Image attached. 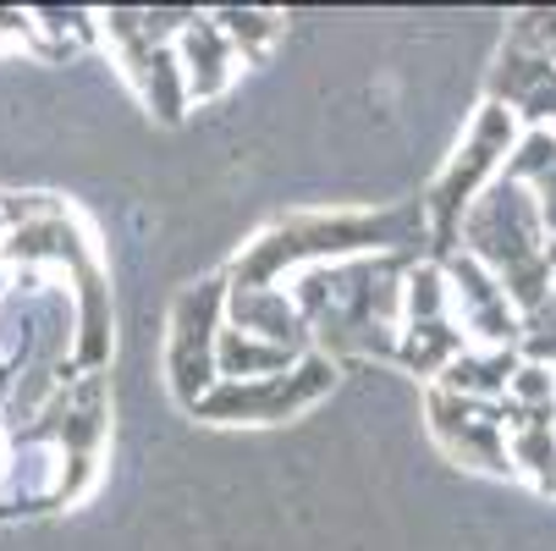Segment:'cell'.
Masks as SVG:
<instances>
[{
  "label": "cell",
  "mask_w": 556,
  "mask_h": 551,
  "mask_svg": "<svg viewBox=\"0 0 556 551\" xmlns=\"http://www.w3.org/2000/svg\"><path fill=\"white\" fill-rule=\"evenodd\" d=\"M0 260H7V265H28V271H34V265H66V271L100 265L94 249H89V238L77 231V221H72L66 210L0 231Z\"/></svg>",
  "instance_id": "7c38bea8"
},
{
  "label": "cell",
  "mask_w": 556,
  "mask_h": 551,
  "mask_svg": "<svg viewBox=\"0 0 556 551\" xmlns=\"http://www.w3.org/2000/svg\"><path fill=\"white\" fill-rule=\"evenodd\" d=\"M491 100L507 105L518 116V127L529 122V133L534 127L551 133V122H556V61L540 55V50L507 45L502 61H496V72H491Z\"/></svg>",
  "instance_id": "9c48e42d"
},
{
  "label": "cell",
  "mask_w": 556,
  "mask_h": 551,
  "mask_svg": "<svg viewBox=\"0 0 556 551\" xmlns=\"http://www.w3.org/2000/svg\"><path fill=\"white\" fill-rule=\"evenodd\" d=\"M545 226H540V210L529 199V188L518 183H491L473 210L463 215L457 226V249L473 254L496 281L502 292L513 298V309L523 314H540L545 298H551V260H545Z\"/></svg>",
  "instance_id": "7a4b0ae2"
},
{
  "label": "cell",
  "mask_w": 556,
  "mask_h": 551,
  "mask_svg": "<svg viewBox=\"0 0 556 551\" xmlns=\"http://www.w3.org/2000/svg\"><path fill=\"white\" fill-rule=\"evenodd\" d=\"M226 326L249 331L260 342H276L287 353H308L314 348V337L303 326L298 303L287 298V287H237V281H226Z\"/></svg>",
  "instance_id": "8fae6325"
},
{
  "label": "cell",
  "mask_w": 556,
  "mask_h": 551,
  "mask_svg": "<svg viewBox=\"0 0 556 551\" xmlns=\"http://www.w3.org/2000/svg\"><path fill=\"white\" fill-rule=\"evenodd\" d=\"M545 309L556 314V271H551V298H545Z\"/></svg>",
  "instance_id": "ffe728a7"
},
{
  "label": "cell",
  "mask_w": 556,
  "mask_h": 551,
  "mask_svg": "<svg viewBox=\"0 0 556 551\" xmlns=\"http://www.w3.org/2000/svg\"><path fill=\"white\" fill-rule=\"evenodd\" d=\"M298 359H303V353H287V348H276V342H260V337L231 331V326H220V337H215V375H220V380H265V375H287Z\"/></svg>",
  "instance_id": "5bb4252c"
},
{
  "label": "cell",
  "mask_w": 556,
  "mask_h": 551,
  "mask_svg": "<svg viewBox=\"0 0 556 551\" xmlns=\"http://www.w3.org/2000/svg\"><path fill=\"white\" fill-rule=\"evenodd\" d=\"M430 226L419 204L403 210H314V215H287L265 226L243 254L231 260L226 281L237 287H276L281 276H298L308 265H348V260H375V254H403L425 260Z\"/></svg>",
  "instance_id": "6da1fadb"
},
{
  "label": "cell",
  "mask_w": 556,
  "mask_h": 551,
  "mask_svg": "<svg viewBox=\"0 0 556 551\" xmlns=\"http://www.w3.org/2000/svg\"><path fill=\"white\" fill-rule=\"evenodd\" d=\"M518 133H523L518 116H513L507 105H496V100H485L480 111H473V127L463 133V143L452 149V161L441 166V177H435L430 193L419 199L425 226H430V243H435L430 260L457 254V226H463V215L473 210V199H480V193L502 177Z\"/></svg>",
  "instance_id": "3957f363"
},
{
  "label": "cell",
  "mask_w": 556,
  "mask_h": 551,
  "mask_svg": "<svg viewBox=\"0 0 556 551\" xmlns=\"http://www.w3.org/2000/svg\"><path fill=\"white\" fill-rule=\"evenodd\" d=\"M430 430L446 447V458L485 468V475H513L502 403H468V398H452V391L430 386Z\"/></svg>",
  "instance_id": "ba28073f"
},
{
  "label": "cell",
  "mask_w": 556,
  "mask_h": 551,
  "mask_svg": "<svg viewBox=\"0 0 556 551\" xmlns=\"http://www.w3.org/2000/svg\"><path fill=\"white\" fill-rule=\"evenodd\" d=\"M0 45H7V39H0Z\"/></svg>",
  "instance_id": "44dd1931"
},
{
  "label": "cell",
  "mask_w": 556,
  "mask_h": 551,
  "mask_svg": "<svg viewBox=\"0 0 556 551\" xmlns=\"http://www.w3.org/2000/svg\"><path fill=\"white\" fill-rule=\"evenodd\" d=\"M193 12H100V34L111 39L127 84L138 89L143 111L177 127L188 116V89H182V72H177V34Z\"/></svg>",
  "instance_id": "277c9868"
},
{
  "label": "cell",
  "mask_w": 556,
  "mask_h": 551,
  "mask_svg": "<svg viewBox=\"0 0 556 551\" xmlns=\"http://www.w3.org/2000/svg\"><path fill=\"white\" fill-rule=\"evenodd\" d=\"M220 326H226V276L177 292L172 331H166V386H172V398L188 414L210 398V386L220 380L215 375V337H220Z\"/></svg>",
  "instance_id": "8992f818"
},
{
  "label": "cell",
  "mask_w": 556,
  "mask_h": 551,
  "mask_svg": "<svg viewBox=\"0 0 556 551\" xmlns=\"http://www.w3.org/2000/svg\"><path fill=\"white\" fill-rule=\"evenodd\" d=\"M507 463L534 491L556 497V419H507Z\"/></svg>",
  "instance_id": "9a60e30c"
},
{
  "label": "cell",
  "mask_w": 556,
  "mask_h": 551,
  "mask_svg": "<svg viewBox=\"0 0 556 551\" xmlns=\"http://www.w3.org/2000/svg\"><path fill=\"white\" fill-rule=\"evenodd\" d=\"M446 276V314L452 326L468 337V348H518L523 337V314L513 309V298L502 292V281L473 260V254H446L435 260Z\"/></svg>",
  "instance_id": "52a82bcc"
},
{
  "label": "cell",
  "mask_w": 556,
  "mask_h": 551,
  "mask_svg": "<svg viewBox=\"0 0 556 551\" xmlns=\"http://www.w3.org/2000/svg\"><path fill=\"white\" fill-rule=\"evenodd\" d=\"M518 348H463L446 370H441V391L468 403H502L507 398V380L518 375Z\"/></svg>",
  "instance_id": "4fadbf2b"
},
{
  "label": "cell",
  "mask_w": 556,
  "mask_h": 551,
  "mask_svg": "<svg viewBox=\"0 0 556 551\" xmlns=\"http://www.w3.org/2000/svg\"><path fill=\"white\" fill-rule=\"evenodd\" d=\"M177 72H182V89H188V105H204V100H220L237 77V50L226 45L220 23L210 12H193L177 34Z\"/></svg>",
  "instance_id": "30bf717a"
},
{
  "label": "cell",
  "mask_w": 556,
  "mask_h": 551,
  "mask_svg": "<svg viewBox=\"0 0 556 551\" xmlns=\"http://www.w3.org/2000/svg\"><path fill=\"white\" fill-rule=\"evenodd\" d=\"M518 359L556 370V314H551V309H540V314H529V321H523V337H518Z\"/></svg>",
  "instance_id": "d6986e66"
},
{
  "label": "cell",
  "mask_w": 556,
  "mask_h": 551,
  "mask_svg": "<svg viewBox=\"0 0 556 551\" xmlns=\"http://www.w3.org/2000/svg\"><path fill=\"white\" fill-rule=\"evenodd\" d=\"M468 348V337L452 326V314L446 321H425V326H403L396 331V364L425 375V380H441V370Z\"/></svg>",
  "instance_id": "2e32d148"
},
{
  "label": "cell",
  "mask_w": 556,
  "mask_h": 551,
  "mask_svg": "<svg viewBox=\"0 0 556 551\" xmlns=\"http://www.w3.org/2000/svg\"><path fill=\"white\" fill-rule=\"evenodd\" d=\"M446 321V276L435 260H414L403 271V326Z\"/></svg>",
  "instance_id": "ac0fdd59"
},
{
  "label": "cell",
  "mask_w": 556,
  "mask_h": 551,
  "mask_svg": "<svg viewBox=\"0 0 556 551\" xmlns=\"http://www.w3.org/2000/svg\"><path fill=\"white\" fill-rule=\"evenodd\" d=\"M210 17L220 23V34L237 50V61H265L276 50V39L287 34L281 12H237V7H226V12H210Z\"/></svg>",
  "instance_id": "e0dca14e"
},
{
  "label": "cell",
  "mask_w": 556,
  "mask_h": 551,
  "mask_svg": "<svg viewBox=\"0 0 556 551\" xmlns=\"http://www.w3.org/2000/svg\"><path fill=\"white\" fill-rule=\"evenodd\" d=\"M331 386H337V364L308 348L287 375L215 380L210 398L193 409V419H204V425H281V419H298L303 409H314L320 398H331Z\"/></svg>",
  "instance_id": "5b68a950"
}]
</instances>
